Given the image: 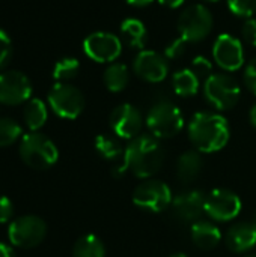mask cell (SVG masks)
Masks as SVG:
<instances>
[{
  "label": "cell",
  "instance_id": "1",
  "mask_svg": "<svg viewBox=\"0 0 256 257\" xmlns=\"http://www.w3.org/2000/svg\"><path fill=\"white\" fill-rule=\"evenodd\" d=\"M164 163V149L157 137L152 134H140L128 142L124 158L113 167L112 175L122 178L131 172L139 179H149L161 169Z\"/></svg>",
  "mask_w": 256,
  "mask_h": 257
},
{
  "label": "cell",
  "instance_id": "2",
  "mask_svg": "<svg viewBox=\"0 0 256 257\" xmlns=\"http://www.w3.org/2000/svg\"><path fill=\"white\" fill-rule=\"evenodd\" d=\"M231 137V128L225 116L213 111L193 114L189 123V139L196 151L214 154L222 151Z\"/></svg>",
  "mask_w": 256,
  "mask_h": 257
},
{
  "label": "cell",
  "instance_id": "3",
  "mask_svg": "<svg viewBox=\"0 0 256 257\" xmlns=\"http://www.w3.org/2000/svg\"><path fill=\"white\" fill-rule=\"evenodd\" d=\"M20 157L26 166L35 170H45L56 164L59 151L47 136L32 131L21 139Z\"/></svg>",
  "mask_w": 256,
  "mask_h": 257
},
{
  "label": "cell",
  "instance_id": "4",
  "mask_svg": "<svg viewBox=\"0 0 256 257\" xmlns=\"http://www.w3.org/2000/svg\"><path fill=\"white\" fill-rule=\"evenodd\" d=\"M146 126L149 133L160 139L175 137L184 126V116L181 110L170 101H157L148 111Z\"/></svg>",
  "mask_w": 256,
  "mask_h": 257
},
{
  "label": "cell",
  "instance_id": "5",
  "mask_svg": "<svg viewBox=\"0 0 256 257\" xmlns=\"http://www.w3.org/2000/svg\"><path fill=\"white\" fill-rule=\"evenodd\" d=\"M207 101L219 111L234 108L241 96V87L234 77L226 72L211 74L204 83Z\"/></svg>",
  "mask_w": 256,
  "mask_h": 257
},
{
  "label": "cell",
  "instance_id": "6",
  "mask_svg": "<svg viewBox=\"0 0 256 257\" xmlns=\"http://www.w3.org/2000/svg\"><path fill=\"white\" fill-rule=\"evenodd\" d=\"M213 24H214V18L210 9L198 3L186 8L181 12L177 27L180 36L189 44V42H201L202 39H205L213 30Z\"/></svg>",
  "mask_w": 256,
  "mask_h": 257
},
{
  "label": "cell",
  "instance_id": "7",
  "mask_svg": "<svg viewBox=\"0 0 256 257\" xmlns=\"http://www.w3.org/2000/svg\"><path fill=\"white\" fill-rule=\"evenodd\" d=\"M174 196L169 185L158 179H145L133 193V203L146 212L158 214L172 205Z\"/></svg>",
  "mask_w": 256,
  "mask_h": 257
},
{
  "label": "cell",
  "instance_id": "8",
  "mask_svg": "<svg viewBox=\"0 0 256 257\" xmlns=\"http://www.w3.org/2000/svg\"><path fill=\"white\" fill-rule=\"evenodd\" d=\"M51 110L62 119H77L84 108V96L69 83H56L48 92Z\"/></svg>",
  "mask_w": 256,
  "mask_h": 257
},
{
  "label": "cell",
  "instance_id": "9",
  "mask_svg": "<svg viewBox=\"0 0 256 257\" xmlns=\"http://www.w3.org/2000/svg\"><path fill=\"white\" fill-rule=\"evenodd\" d=\"M241 199L231 190L216 188L211 190L205 197V214L220 223L235 220L241 212Z\"/></svg>",
  "mask_w": 256,
  "mask_h": 257
},
{
  "label": "cell",
  "instance_id": "10",
  "mask_svg": "<svg viewBox=\"0 0 256 257\" xmlns=\"http://www.w3.org/2000/svg\"><path fill=\"white\" fill-rule=\"evenodd\" d=\"M8 233H9V241L15 247L32 248L44 241L47 233V226L39 217L24 215L11 223Z\"/></svg>",
  "mask_w": 256,
  "mask_h": 257
},
{
  "label": "cell",
  "instance_id": "11",
  "mask_svg": "<svg viewBox=\"0 0 256 257\" xmlns=\"http://www.w3.org/2000/svg\"><path fill=\"white\" fill-rule=\"evenodd\" d=\"M83 51L94 62L112 63L121 56L122 42L113 33L95 32L83 41Z\"/></svg>",
  "mask_w": 256,
  "mask_h": 257
},
{
  "label": "cell",
  "instance_id": "12",
  "mask_svg": "<svg viewBox=\"0 0 256 257\" xmlns=\"http://www.w3.org/2000/svg\"><path fill=\"white\" fill-rule=\"evenodd\" d=\"M143 126V116L140 110L131 104H119L110 113V128L118 139L133 140L140 136Z\"/></svg>",
  "mask_w": 256,
  "mask_h": 257
},
{
  "label": "cell",
  "instance_id": "13",
  "mask_svg": "<svg viewBox=\"0 0 256 257\" xmlns=\"http://www.w3.org/2000/svg\"><path fill=\"white\" fill-rule=\"evenodd\" d=\"M213 59L223 71H238L244 63V50L238 38L222 33L213 45Z\"/></svg>",
  "mask_w": 256,
  "mask_h": 257
},
{
  "label": "cell",
  "instance_id": "14",
  "mask_svg": "<svg viewBox=\"0 0 256 257\" xmlns=\"http://www.w3.org/2000/svg\"><path fill=\"white\" fill-rule=\"evenodd\" d=\"M32 95L30 80L20 71L11 69L0 74V102L6 105H18L29 101Z\"/></svg>",
  "mask_w": 256,
  "mask_h": 257
},
{
  "label": "cell",
  "instance_id": "15",
  "mask_svg": "<svg viewBox=\"0 0 256 257\" xmlns=\"http://www.w3.org/2000/svg\"><path fill=\"white\" fill-rule=\"evenodd\" d=\"M133 71L148 83H161L169 74V60L154 50H140L133 62Z\"/></svg>",
  "mask_w": 256,
  "mask_h": 257
},
{
  "label": "cell",
  "instance_id": "16",
  "mask_svg": "<svg viewBox=\"0 0 256 257\" xmlns=\"http://www.w3.org/2000/svg\"><path fill=\"white\" fill-rule=\"evenodd\" d=\"M205 197L207 194L201 190H190L178 194L172 200L174 215L183 223H196L205 212Z\"/></svg>",
  "mask_w": 256,
  "mask_h": 257
},
{
  "label": "cell",
  "instance_id": "17",
  "mask_svg": "<svg viewBox=\"0 0 256 257\" xmlns=\"http://www.w3.org/2000/svg\"><path fill=\"white\" fill-rule=\"evenodd\" d=\"M226 245L234 253H246L256 245V221H241L231 226Z\"/></svg>",
  "mask_w": 256,
  "mask_h": 257
},
{
  "label": "cell",
  "instance_id": "18",
  "mask_svg": "<svg viewBox=\"0 0 256 257\" xmlns=\"http://www.w3.org/2000/svg\"><path fill=\"white\" fill-rule=\"evenodd\" d=\"M190 235L195 245L205 251L216 248L222 239L220 229L213 221L207 220H198L196 223H193L190 227Z\"/></svg>",
  "mask_w": 256,
  "mask_h": 257
},
{
  "label": "cell",
  "instance_id": "19",
  "mask_svg": "<svg viewBox=\"0 0 256 257\" xmlns=\"http://www.w3.org/2000/svg\"><path fill=\"white\" fill-rule=\"evenodd\" d=\"M204 161L201 152L196 149L186 151L180 155L177 161V178L183 184H192L198 179L199 173L202 172Z\"/></svg>",
  "mask_w": 256,
  "mask_h": 257
},
{
  "label": "cell",
  "instance_id": "20",
  "mask_svg": "<svg viewBox=\"0 0 256 257\" xmlns=\"http://www.w3.org/2000/svg\"><path fill=\"white\" fill-rule=\"evenodd\" d=\"M121 35L124 42L131 48L142 50L148 41V30L137 18H125L121 24Z\"/></svg>",
  "mask_w": 256,
  "mask_h": 257
},
{
  "label": "cell",
  "instance_id": "21",
  "mask_svg": "<svg viewBox=\"0 0 256 257\" xmlns=\"http://www.w3.org/2000/svg\"><path fill=\"white\" fill-rule=\"evenodd\" d=\"M199 80L201 78L190 68L180 69L172 75V89L178 96L189 98L198 93L201 84Z\"/></svg>",
  "mask_w": 256,
  "mask_h": 257
},
{
  "label": "cell",
  "instance_id": "22",
  "mask_svg": "<svg viewBox=\"0 0 256 257\" xmlns=\"http://www.w3.org/2000/svg\"><path fill=\"white\" fill-rule=\"evenodd\" d=\"M103 81L107 90L110 92H122L130 81V71L124 63L113 62L110 63L104 74H103Z\"/></svg>",
  "mask_w": 256,
  "mask_h": 257
},
{
  "label": "cell",
  "instance_id": "23",
  "mask_svg": "<svg viewBox=\"0 0 256 257\" xmlns=\"http://www.w3.org/2000/svg\"><path fill=\"white\" fill-rule=\"evenodd\" d=\"M72 257H106V248L97 235L88 233L78 238L74 244Z\"/></svg>",
  "mask_w": 256,
  "mask_h": 257
},
{
  "label": "cell",
  "instance_id": "24",
  "mask_svg": "<svg viewBox=\"0 0 256 257\" xmlns=\"http://www.w3.org/2000/svg\"><path fill=\"white\" fill-rule=\"evenodd\" d=\"M95 149L101 158L109 161H121L125 152V148H122L121 142L109 134H100L95 137Z\"/></svg>",
  "mask_w": 256,
  "mask_h": 257
},
{
  "label": "cell",
  "instance_id": "25",
  "mask_svg": "<svg viewBox=\"0 0 256 257\" xmlns=\"http://www.w3.org/2000/svg\"><path fill=\"white\" fill-rule=\"evenodd\" d=\"M23 117H24V122H26V125H27V128L30 131H38L47 120V107H45V104L38 98L29 99L26 107H24Z\"/></svg>",
  "mask_w": 256,
  "mask_h": 257
},
{
  "label": "cell",
  "instance_id": "26",
  "mask_svg": "<svg viewBox=\"0 0 256 257\" xmlns=\"http://www.w3.org/2000/svg\"><path fill=\"white\" fill-rule=\"evenodd\" d=\"M80 71V62L75 57H62L56 62L53 68V77L59 83H66L68 80H72L77 77Z\"/></svg>",
  "mask_w": 256,
  "mask_h": 257
},
{
  "label": "cell",
  "instance_id": "27",
  "mask_svg": "<svg viewBox=\"0 0 256 257\" xmlns=\"http://www.w3.org/2000/svg\"><path fill=\"white\" fill-rule=\"evenodd\" d=\"M21 136V126L11 117H0V148L9 146Z\"/></svg>",
  "mask_w": 256,
  "mask_h": 257
},
{
  "label": "cell",
  "instance_id": "28",
  "mask_svg": "<svg viewBox=\"0 0 256 257\" xmlns=\"http://www.w3.org/2000/svg\"><path fill=\"white\" fill-rule=\"evenodd\" d=\"M229 11L240 18H249L256 12V0H226Z\"/></svg>",
  "mask_w": 256,
  "mask_h": 257
},
{
  "label": "cell",
  "instance_id": "29",
  "mask_svg": "<svg viewBox=\"0 0 256 257\" xmlns=\"http://www.w3.org/2000/svg\"><path fill=\"white\" fill-rule=\"evenodd\" d=\"M186 50H187V42L180 36L177 39H174L172 42H169L164 48V57L167 60H175V59H180L181 56L186 54Z\"/></svg>",
  "mask_w": 256,
  "mask_h": 257
},
{
  "label": "cell",
  "instance_id": "30",
  "mask_svg": "<svg viewBox=\"0 0 256 257\" xmlns=\"http://www.w3.org/2000/svg\"><path fill=\"white\" fill-rule=\"evenodd\" d=\"M199 78H208L211 74H213V63L207 59V57H204V56H198V57H195L193 59V62H192V68H190Z\"/></svg>",
  "mask_w": 256,
  "mask_h": 257
},
{
  "label": "cell",
  "instance_id": "31",
  "mask_svg": "<svg viewBox=\"0 0 256 257\" xmlns=\"http://www.w3.org/2000/svg\"><path fill=\"white\" fill-rule=\"evenodd\" d=\"M11 54H12L11 38H9V35L5 30L0 29V68H3L9 62Z\"/></svg>",
  "mask_w": 256,
  "mask_h": 257
},
{
  "label": "cell",
  "instance_id": "32",
  "mask_svg": "<svg viewBox=\"0 0 256 257\" xmlns=\"http://www.w3.org/2000/svg\"><path fill=\"white\" fill-rule=\"evenodd\" d=\"M244 84L246 87L256 95V57L252 59L247 65H246V69H244Z\"/></svg>",
  "mask_w": 256,
  "mask_h": 257
},
{
  "label": "cell",
  "instance_id": "33",
  "mask_svg": "<svg viewBox=\"0 0 256 257\" xmlns=\"http://www.w3.org/2000/svg\"><path fill=\"white\" fill-rule=\"evenodd\" d=\"M241 35L244 38V41L256 47V20H247L243 27H241Z\"/></svg>",
  "mask_w": 256,
  "mask_h": 257
},
{
  "label": "cell",
  "instance_id": "34",
  "mask_svg": "<svg viewBox=\"0 0 256 257\" xmlns=\"http://www.w3.org/2000/svg\"><path fill=\"white\" fill-rule=\"evenodd\" d=\"M12 214H14L12 202L8 197L0 196V223H8L11 220Z\"/></svg>",
  "mask_w": 256,
  "mask_h": 257
},
{
  "label": "cell",
  "instance_id": "35",
  "mask_svg": "<svg viewBox=\"0 0 256 257\" xmlns=\"http://www.w3.org/2000/svg\"><path fill=\"white\" fill-rule=\"evenodd\" d=\"M158 3H160L161 6H164V8L177 9V8H180V6L184 3V0H158Z\"/></svg>",
  "mask_w": 256,
  "mask_h": 257
},
{
  "label": "cell",
  "instance_id": "36",
  "mask_svg": "<svg viewBox=\"0 0 256 257\" xmlns=\"http://www.w3.org/2000/svg\"><path fill=\"white\" fill-rule=\"evenodd\" d=\"M130 6H134V8H145L148 5H151L154 0H125Z\"/></svg>",
  "mask_w": 256,
  "mask_h": 257
},
{
  "label": "cell",
  "instance_id": "37",
  "mask_svg": "<svg viewBox=\"0 0 256 257\" xmlns=\"http://www.w3.org/2000/svg\"><path fill=\"white\" fill-rule=\"evenodd\" d=\"M0 257H15V254H14V251H12V248L9 245L0 242Z\"/></svg>",
  "mask_w": 256,
  "mask_h": 257
},
{
  "label": "cell",
  "instance_id": "38",
  "mask_svg": "<svg viewBox=\"0 0 256 257\" xmlns=\"http://www.w3.org/2000/svg\"><path fill=\"white\" fill-rule=\"evenodd\" d=\"M249 120H250L252 126L256 128V104L250 108V111H249Z\"/></svg>",
  "mask_w": 256,
  "mask_h": 257
},
{
  "label": "cell",
  "instance_id": "39",
  "mask_svg": "<svg viewBox=\"0 0 256 257\" xmlns=\"http://www.w3.org/2000/svg\"><path fill=\"white\" fill-rule=\"evenodd\" d=\"M169 257H189L187 254H184V253H175V254H172V256Z\"/></svg>",
  "mask_w": 256,
  "mask_h": 257
},
{
  "label": "cell",
  "instance_id": "40",
  "mask_svg": "<svg viewBox=\"0 0 256 257\" xmlns=\"http://www.w3.org/2000/svg\"><path fill=\"white\" fill-rule=\"evenodd\" d=\"M202 2H208V3H213V2H219V0H202Z\"/></svg>",
  "mask_w": 256,
  "mask_h": 257
},
{
  "label": "cell",
  "instance_id": "41",
  "mask_svg": "<svg viewBox=\"0 0 256 257\" xmlns=\"http://www.w3.org/2000/svg\"><path fill=\"white\" fill-rule=\"evenodd\" d=\"M249 257H256V254H255V256H249Z\"/></svg>",
  "mask_w": 256,
  "mask_h": 257
}]
</instances>
